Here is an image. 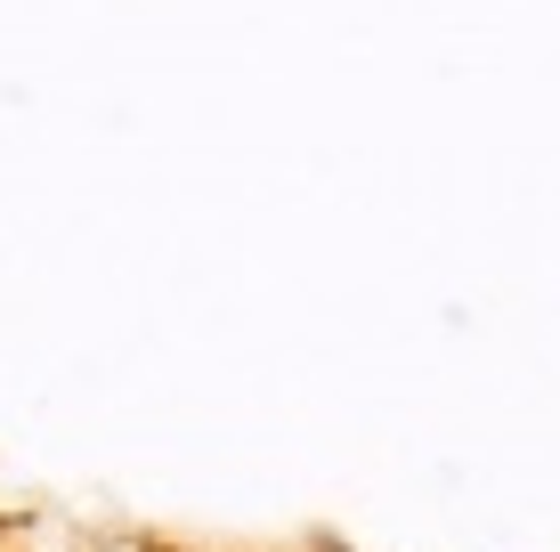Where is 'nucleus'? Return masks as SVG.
<instances>
[{
    "label": "nucleus",
    "instance_id": "f257e3e1",
    "mask_svg": "<svg viewBox=\"0 0 560 552\" xmlns=\"http://www.w3.org/2000/svg\"><path fill=\"white\" fill-rule=\"evenodd\" d=\"M139 552H187V544H139Z\"/></svg>",
    "mask_w": 560,
    "mask_h": 552
}]
</instances>
